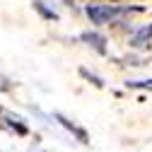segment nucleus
<instances>
[{
  "label": "nucleus",
  "instance_id": "1",
  "mask_svg": "<svg viewBox=\"0 0 152 152\" xmlns=\"http://www.w3.org/2000/svg\"><path fill=\"white\" fill-rule=\"evenodd\" d=\"M145 12L142 5H99V3H89L85 5V15L89 17L92 24H121L123 17Z\"/></svg>",
  "mask_w": 152,
  "mask_h": 152
},
{
  "label": "nucleus",
  "instance_id": "2",
  "mask_svg": "<svg viewBox=\"0 0 152 152\" xmlns=\"http://www.w3.org/2000/svg\"><path fill=\"white\" fill-rule=\"evenodd\" d=\"M130 46L133 48H147L152 46V24H145L130 34Z\"/></svg>",
  "mask_w": 152,
  "mask_h": 152
},
{
  "label": "nucleus",
  "instance_id": "3",
  "mask_svg": "<svg viewBox=\"0 0 152 152\" xmlns=\"http://www.w3.org/2000/svg\"><path fill=\"white\" fill-rule=\"evenodd\" d=\"M80 39L85 41V44H89L94 51H99V53H106V39L102 34H97V31H85Z\"/></svg>",
  "mask_w": 152,
  "mask_h": 152
},
{
  "label": "nucleus",
  "instance_id": "4",
  "mask_svg": "<svg viewBox=\"0 0 152 152\" xmlns=\"http://www.w3.org/2000/svg\"><path fill=\"white\" fill-rule=\"evenodd\" d=\"M34 10L39 12L44 20H48V22H56V20H58V12H56V10H51V7L44 3V0H34Z\"/></svg>",
  "mask_w": 152,
  "mask_h": 152
},
{
  "label": "nucleus",
  "instance_id": "5",
  "mask_svg": "<svg viewBox=\"0 0 152 152\" xmlns=\"http://www.w3.org/2000/svg\"><path fill=\"white\" fill-rule=\"evenodd\" d=\"M128 87H142V89H152V80H128Z\"/></svg>",
  "mask_w": 152,
  "mask_h": 152
},
{
  "label": "nucleus",
  "instance_id": "6",
  "mask_svg": "<svg viewBox=\"0 0 152 152\" xmlns=\"http://www.w3.org/2000/svg\"><path fill=\"white\" fill-rule=\"evenodd\" d=\"M80 72H82V75H85V77H87V80H92V82H94V85H99V87H102V80H99V77H97V75H92V72H87V70H80Z\"/></svg>",
  "mask_w": 152,
  "mask_h": 152
}]
</instances>
